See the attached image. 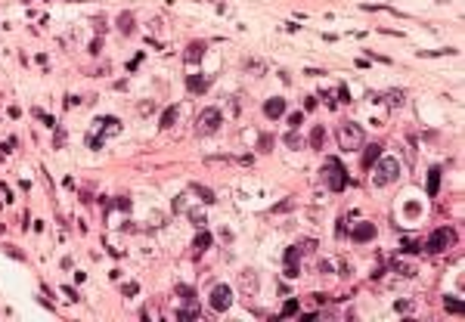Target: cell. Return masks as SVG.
Segmentation results:
<instances>
[{
  "label": "cell",
  "mask_w": 465,
  "mask_h": 322,
  "mask_svg": "<svg viewBox=\"0 0 465 322\" xmlns=\"http://www.w3.org/2000/svg\"><path fill=\"white\" fill-rule=\"evenodd\" d=\"M53 146H56V149H62V146H65V130H62V127H59V124H56V137H53Z\"/></svg>",
  "instance_id": "obj_29"
},
{
  "label": "cell",
  "mask_w": 465,
  "mask_h": 322,
  "mask_svg": "<svg viewBox=\"0 0 465 322\" xmlns=\"http://www.w3.org/2000/svg\"><path fill=\"white\" fill-rule=\"evenodd\" d=\"M93 28H96L99 35H103V31H106V19H103V16H96V19H93Z\"/></svg>",
  "instance_id": "obj_34"
},
{
  "label": "cell",
  "mask_w": 465,
  "mask_h": 322,
  "mask_svg": "<svg viewBox=\"0 0 465 322\" xmlns=\"http://www.w3.org/2000/svg\"><path fill=\"white\" fill-rule=\"evenodd\" d=\"M189 220H192V226H196V230H205V214H199V211H189Z\"/></svg>",
  "instance_id": "obj_24"
},
{
  "label": "cell",
  "mask_w": 465,
  "mask_h": 322,
  "mask_svg": "<svg viewBox=\"0 0 465 322\" xmlns=\"http://www.w3.org/2000/svg\"><path fill=\"white\" fill-rule=\"evenodd\" d=\"M221 121H223V112L217 106H211V108H202L199 112V118H196V130L202 133V137H208V133H214L217 127H221Z\"/></svg>",
  "instance_id": "obj_4"
},
{
  "label": "cell",
  "mask_w": 465,
  "mask_h": 322,
  "mask_svg": "<svg viewBox=\"0 0 465 322\" xmlns=\"http://www.w3.org/2000/svg\"><path fill=\"white\" fill-rule=\"evenodd\" d=\"M239 285H242L245 294H255V291H258V276H255V269H245V273L239 276Z\"/></svg>",
  "instance_id": "obj_14"
},
{
  "label": "cell",
  "mask_w": 465,
  "mask_h": 322,
  "mask_svg": "<svg viewBox=\"0 0 465 322\" xmlns=\"http://www.w3.org/2000/svg\"><path fill=\"white\" fill-rule=\"evenodd\" d=\"M369 177H372V186H391V183H397V177H400V161L397 158H378L375 161V167H369Z\"/></svg>",
  "instance_id": "obj_1"
},
{
  "label": "cell",
  "mask_w": 465,
  "mask_h": 322,
  "mask_svg": "<svg viewBox=\"0 0 465 322\" xmlns=\"http://www.w3.org/2000/svg\"><path fill=\"white\" fill-rule=\"evenodd\" d=\"M35 118H40V121H44V124L50 127V130H56V118H53V115H44L40 108H35Z\"/></svg>",
  "instance_id": "obj_25"
},
{
  "label": "cell",
  "mask_w": 465,
  "mask_h": 322,
  "mask_svg": "<svg viewBox=\"0 0 465 322\" xmlns=\"http://www.w3.org/2000/svg\"><path fill=\"white\" fill-rule=\"evenodd\" d=\"M285 146H289V149H298V146H301V137H298V130H292L289 137H285Z\"/></svg>",
  "instance_id": "obj_28"
},
{
  "label": "cell",
  "mask_w": 465,
  "mask_h": 322,
  "mask_svg": "<svg viewBox=\"0 0 465 322\" xmlns=\"http://www.w3.org/2000/svg\"><path fill=\"white\" fill-rule=\"evenodd\" d=\"M397 310H400V313H409L412 304H409V301H400V304H397Z\"/></svg>",
  "instance_id": "obj_37"
},
{
  "label": "cell",
  "mask_w": 465,
  "mask_h": 322,
  "mask_svg": "<svg viewBox=\"0 0 465 322\" xmlns=\"http://www.w3.org/2000/svg\"><path fill=\"white\" fill-rule=\"evenodd\" d=\"M270 146H273V137H267V133H264V137L258 140V149L260 152H270Z\"/></svg>",
  "instance_id": "obj_33"
},
{
  "label": "cell",
  "mask_w": 465,
  "mask_h": 322,
  "mask_svg": "<svg viewBox=\"0 0 465 322\" xmlns=\"http://www.w3.org/2000/svg\"><path fill=\"white\" fill-rule=\"evenodd\" d=\"M140 288H137V282H130V285H124V294H137Z\"/></svg>",
  "instance_id": "obj_40"
},
{
  "label": "cell",
  "mask_w": 465,
  "mask_h": 322,
  "mask_svg": "<svg viewBox=\"0 0 465 322\" xmlns=\"http://www.w3.org/2000/svg\"><path fill=\"white\" fill-rule=\"evenodd\" d=\"M298 273H301V248L295 245L285 251V279H295Z\"/></svg>",
  "instance_id": "obj_8"
},
{
  "label": "cell",
  "mask_w": 465,
  "mask_h": 322,
  "mask_svg": "<svg viewBox=\"0 0 465 322\" xmlns=\"http://www.w3.org/2000/svg\"><path fill=\"white\" fill-rule=\"evenodd\" d=\"M115 205H118V208H121V211H128V208H130V198H118V201H115Z\"/></svg>",
  "instance_id": "obj_39"
},
{
  "label": "cell",
  "mask_w": 465,
  "mask_h": 322,
  "mask_svg": "<svg viewBox=\"0 0 465 322\" xmlns=\"http://www.w3.org/2000/svg\"><path fill=\"white\" fill-rule=\"evenodd\" d=\"M211 307H214L217 313L230 310L233 307V288L230 285H214L211 288Z\"/></svg>",
  "instance_id": "obj_6"
},
{
  "label": "cell",
  "mask_w": 465,
  "mask_h": 322,
  "mask_svg": "<svg viewBox=\"0 0 465 322\" xmlns=\"http://www.w3.org/2000/svg\"><path fill=\"white\" fill-rule=\"evenodd\" d=\"M211 81L214 78H211V74H202V72L199 74H186V87H189V93H205L211 87Z\"/></svg>",
  "instance_id": "obj_10"
},
{
  "label": "cell",
  "mask_w": 465,
  "mask_h": 322,
  "mask_svg": "<svg viewBox=\"0 0 465 322\" xmlns=\"http://www.w3.org/2000/svg\"><path fill=\"white\" fill-rule=\"evenodd\" d=\"M78 103H81L78 96H65V108H72V106H78Z\"/></svg>",
  "instance_id": "obj_38"
},
{
  "label": "cell",
  "mask_w": 465,
  "mask_h": 322,
  "mask_svg": "<svg viewBox=\"0 0 465 322\" xmlns=\"http://www.w3.org/2000/svg\"><path fill=\"white\" fill-rule=\"evenodd\" d=\"M99 50H103V40H99V37H96V40H93V44H90V53H93V56H96V53H99Z\"/></svg>",
  "instance_id": "obj_35"
},
{
  "label": "cell",
  "mask_w": 465,
  "mask_h": 322,
  "mask_svg": "<svg viewBox=\"0 0 465 322\" xmlns=\"http://www.w3.org/2000/svg\"><path fill=\"white\" fill-rule=\"evenodd\" d=\"M444 307H446V313H456V316L462 313V304L456 301V298H446V301H444Z\"/></svg>",
  "instance_id": "obj_26"
},
{
  "label": "cell",
  "mask_w": 465,
  "mask_h": 322,
  "mask_svg": "<svg viewBox=\"0 0 465 322\" xmlns=\"http://www.w3.org/2000/svg\"><path fill=\"white\" fill-rule=\"evenodd\" d=\"M388 103H391V106H403V93L400 90H391V93H388Z\"/></svg>",
  "instance_id": "obj_31"
},
{
  "label": "cell",
  "mask_w": 465,
  "mask_h": 322,
  "mask_svg": "<svg viewBox=\"0 0 465 322\" xmlns=\"http://www.w3.org/2000/svg\"><path fill=\"white\" fill-rule=\"evenodd\" d=\"M363 143H366V133H363L360 124L348 121V124L338 127V146L344 152H357V149H363Z\"/></svg>",
  "instance_id": "obj_3"
},
{
  "label": "cell",
  "mask_w": 465,
  "mask_h": 322,
  "mask_svg": "<svg viewBox=\"0 0 465 322\" xmlns=\"http://www.w3.org/2000/svg\"><path fill=\"white\" fill-rule=\"evenodd\" d=\"M323 143H326V130H323V127H314V133H310V146L323 149Z\"/></svg>",
  "instance_id": "obj_19"
},
{
  "label": "cell",
  "mask_w": 465,
  "mask_h": 322,
  "mask_svg": "<svg viewBox=\"0 0 465 322\" xmlns=\"http://www.w3.org/2000/svg\"><path fill=\"white\" fill-rule=\"evenodd\" d=\"M407 254H416V251H422V239H403V245H400Z\"/></svg>",
  "instance_id": "obj_22"
},
{
  "label": "cell",
  "mask_w": 465,
  "mask_h": 322,
  "mask_svg": "<svg viewBox=\"0 0 465 322\" xmlns=\"http://www.w3.org/2000/svg\"><path fill=\"white\" fill-rule=\"evenodd\" d=\"M192 192H196V196H199L202 201H205V205H214V201H217V196L208 189V186H192Z\"/></svg>",
  "instance_id": "obj_18"
},
{
  "label": "cell",
  "mask_w": 465,
  "mask_h": 322,
  "mask_svg": "<svg viewBox=\"0 0 465 322\" xmlns=\"http://www.w3.org/2000/svg\"><path fill=\"white\" fill-rule=\"evenodd\" d=\"M174 121H177V108L167 106L165 112H162V127H174Z\"/></svg>",
  "instance_id": "obj_20"
},
{
  "label": "cell",
  "mask_w": 465,
  "mask_h": 322,
  "mask_svg": "<svg viewBox=\"0 0 465 322\" xmlns=\"http://www.w3.org/2000/svg\"><path fill=\"white\" fill-rule=\"evenodd\" d=\"M93 124H96V130H93V133H96V137H103V140H106V137H115V133H121V121H118L115 115L99 118V121H93Z\"/></svg>",
  "instance_id": "obj_7"
},
{
  "label": "cell",
  "mask_w": 465,
  "mask_h": 322,
  "mask_svg": "<svg viewBox=\"0 0 465 322\" xmlns=\"http://www.w3.org/2000/svg\"><path fill=\"white\" fill-rule=\"evenodd\" d=\"M118 31H121V35H133V13L118 16Z\"/></svg>",
  "instance_id": "obj_17"
},
{
  "label": "cell",
  "mask_w": 465,
  "mask_h": 322,
  "mask_svg": "<svg viewBox=\"0 0 465 322\" xmlns=\"http://www.w3.org/2000/svg\"><path fill=\"white\" fill-rule=\"evenodd\" d=\"M211 248V233H205V230H199V235H196V242H192V251L196 254H205Z\"/></svg>",
  "instance_id": "obj_16"
},
{
  "label": "cell",
  "mask_w": 465,
  "mask_h": 322,
  "mask_svg": "<svg viewBox=\"0 0 465 322\" xmlns=\"http://www.w3.org/2000/svg\"><path fill=\"white\" fill-rule=\"evenodd\" d=\"M453 242H456V233H453V230H446V226H441V230H434V233L428 235L425 251H428V254H441V251L450 248Z\"/></svg>",
  "instance_id": "obj_5"
},
{
  "label": "cell",
  "mask_w": 465,
  "mask_h": 322,
  "mask_svg": "<svg viewBox=\"0 0 465 322\" xmlns=\"http://www.w3.org/2000/svg\"><path fill=\"white\" fill-rule=\"evenodd\" d=\"M382 158V146L378 143H372V146H363V171H369L375 161Z\"/></svg>",
  "instance_id": "obj_11"
},
{
  "label": "cell",
  "mask_w": 465,
  "mask_h": 322,
  "mask_svg": "<svg viewBox=\"0 0 465 322\" xmlns=\"http://www.w3.org/2000/svg\"><path fill=\"white\" fill-rule=\"evenodd\" d=\"M441 174H444L441 167H431V171H428V196H431V198L441 192Z\"/></svg>",
  "instance_id": "obj_15"
},
{
  "label": "cell",
  "mask_w": 465,
  "mask_h": 322,
  "mask_svg": "<svg viewBox=\"0 0 465 322\" xmlns=\"http://www.w3.org/2000/svg\"><path fill=\"white\" fill-rule=\"evenodd\" d=\"M407 214H409V217L419 214V205H416V201H409V205H407Z\"/></svg>",
  "instance_id": "obj_36"
},
{
  "label": "cell",
  "mask_w": 465,
  "mask_h": 322,
  "mask_svg": "<svg viewBox=\"0 0 465 322\" xmlns=\"http://www.w3.org/2000/svg\"><path fill=\"white\" fill-rule=\"evenodd\" d=\"M456 50H419V56H453Z\"/></svg>",
  "instance_id": "obj_27"
},
{
  "label": "cell",
  "mask_w": 465,
  "mask_h": 322,
  "mask_svg": "<svg viewBox=\"0 0 465 322\" xmlns=\"http://www.w3.org/2000/svg\"><path fill=\"white\" fill-rule=\"evenodd\" d=\"M199 316H202L199 307H183V310H177V319H199Z\"/></svg>",
  "instance_id": "obj_21"
},
{
  "label": "cell",
  "mask_w": 465,
  "mask_h": 322,
  "mask_svg": "<svg viewBox=\"0 0 465 322\" xmlns=\"http://www.w3.org/2000/svg\"><path fill=\"white\" fill-rule=\"evenodd\" d=\"M264 115L267 118H282L285 115V99H279V96L267 99V103H264Z\"/></svg>",
  "instance_id": "obj_12"
},
{
  "label": "cell",
  "mask_w": 465,
  "mask_h": 322,
  "mask_svg": "<svg viewBox=\"0 0 465 322\" xmlns=\"http://www.w3.org/2000/svg\"><path fill=\"white\" fill-rule=\"evenodd\" d=\"M289 124H292V130H298V127L304 124V115H301V112H292V115H289Z\"/></svg>",
  "instance_id": "obj_30"
},
{
  "label": "cell",
  "mask_w": 465,
  "mask_h": 322,
  "mask_svg": "<svg viewBox=\"0 0 465 322\" xmlns=\"http://www.w3.org/2000/svg\"><path fill=\"white\" fill-rule=\"evenodd\" d=\"M205 50H208V44H205V40H192V44L186 47V53H183V62H186V65H196V62H202Z\"/></svg>",
  "instance_id": "obj_9"
},
{
  "label": "cell",
  "mask_w": 465,
  "mask_h": 322,
  "mask_svg": "<svg viewBox=\"0 0 465 322\" xmlns=\"http://www.w3.org/2000/svg\"><path fill=\"white\" fill-rule=\"evenodd\" d=\"M292 208H295V201H292V198H285V201H279V205L273 208V214H282V211H292Z\"/></svg>",
  "instance_id": "obj_32"
},
{
  "label": "cell",
  "mask_w": 465,
  "mask_h": 322,
  "mask_svg": "<svg viewBox=\"0 0 465 322\" xmlns=\"http://www.w3.org/2000/svg\"><path fill=\"white\" fill-rule=\"evenodd\" d=\"M301 310V304H298V298H292V301H285L282 304V316H295V313Z\"/></svg>",
  "instance_id": "obj_23"
},
{
  "label": "cell",
  "mask_w": 465,
  "mask_h": 322,
  "mask_svg": "<svg viewBox=\"0 0 465 322\" xmlns=\"http://www.w3.org/2000/svg\"><path fill=\"white\" fill-rule=\"evenodd\" d=\"M351 239H353V242H369V239H375V226H372V223H357V226H353V233H351Z\"/></svg>",
  "instance_id": "obj_13"
},
{
  "label": "cell",
  "mask_w": 465,
  "mask_h": 322,
  "mask_svg": "<svg viewBox=\"0 0 465 322\" xmlns=\"http://www.w3.org/2000/svg\"><path fill=\"white\" fill-rule=\"evenodd\" d=\"M323 180H326V186L332 192H341L344 186H348V171H344V164L338 158H332L329 155L326 161H323Z\"/></svg>",
  "instance_id": "obj_2"
}]
</instances>
